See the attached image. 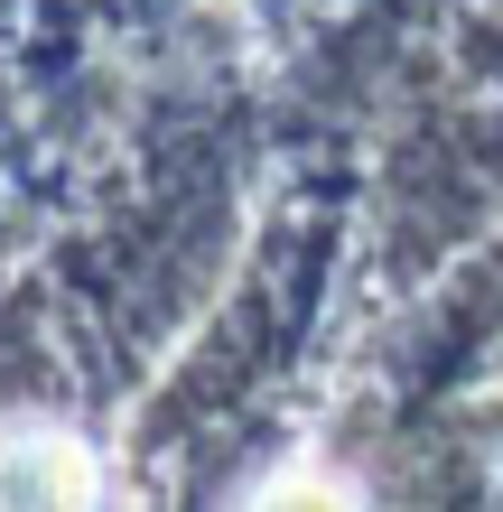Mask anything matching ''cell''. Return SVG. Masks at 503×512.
Wrapping results in <instances>:
<instances>
[{
  "instance_id": "2",
  "label": "cell",
  "mask_w": 503,
  "mask_h": 512,
  "mask_svg": "<svg viewBox=\"0 0 503 512\" xmlns=\"http://www.w3.org/2000/svg\"><path fill=\"white\" fill-rule=\"evenodd\" d=\"M252 512H364V503H354V485H345V475L289 466L280 485H261V494H252Z\"/></svg>"
},
{
  "instance_id": "1",
  "label": "cell",
  "mask_w": 503,
  "mask_h": 512,
  "mask_svg": "<svg viewBox=\"0 0 503 512\" xmlns=\"http://www.w3.org/2000/svg\"><path fill=\"white\" fill-rule=\"evenodd\" d=\"M94 457L66 429H0V512H94Z\"/></svg>"
}]
</instances>
